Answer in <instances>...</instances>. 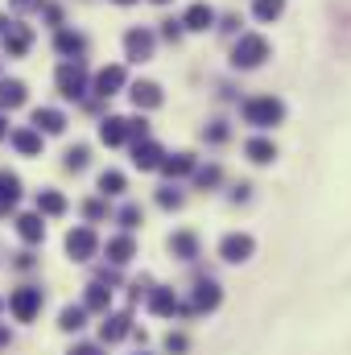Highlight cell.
I'll return each mask as SVG.
<instances>
[{
	"label": "cell",
	"mask_w": 351,
	"mask_h": 355,
	"mask_svg": "<svg viewBox=\"0 0 351 355\" xmlns=\"http://www.w3.org/2000/svg\"><path fill=\"white\" fill-rule=\"evenodd\" d=\"M99 141H103V145H124V141H128V120H124V116H108V120L99 124Z\"/></svg>",
	"instance_id": "9c48e42d"
},
{
	"label": "cell",
	"mask_w": 351,
	"mask_h": 355,
	"mask_svg": "<svg viewBox=\"0 0 351 355\" xmlns=\"http://www.w3.org/2000/svg\"><path fill=\"white\" fill-rule=\"evenodd\" d=\"M66 211V199L58 190H41L37 194V215H62Z\"/></svg>",
	"instance_id": "7402d4cb"
},
{
	"label": "cell",
	"mask_w": 351,
	"mask_h": 355,
	"mask_svg": "<svg viewBox=\"0 0 351 355\" xmlns=\"http://www.w3.org/2000/svg\"><path fill=\"white\" fill-rule=\"evenodd\" d=\"M58 327H62V331H83V327H87V310H83V306H66L62 318H58Z\"/></svg>",
	"instance_id": "d4e9b609"
},
{
	"label": "cell",
	"mask_w": 351,
	"mask_h": 355,
	"mask_svg": "<svg viewBox=\"0 0 351 355\" xmlns=\"http://www.w3.org/2000/svg\"><path fill=\"white\" fill-rule=\"evenodd\" d=\"M17 199H21V178L4 170V174H0V207H12Z\"/></svg>",
	"instance_id": "603a6c76"
},
{
	"label": "cell",
	"mask_w": 351,
	"mask_h": 355,
	"mask_svg": "<svg viewBox=\"0 0 351 355\" xmlns=\"http://www.w3.org/2000/svg\"><path fill=\"white\" fill-rule=\"evenodd\" d=\"M252 248H257V244H252V236H240V232H236V236H223L219 256H223L228 265H240V261H248V256H252Z\"/></svg>",
	"instance_id": "5b68a950"
},
{
	"label": "cell",
	"mask_w": 351,
	"mask_h": 355,
	"mask_svg": "<svg viewBox=\"0 0 351 355\" xmlns=\"http://www.w3.org/2000/svg\"><path fill=\"white\" fill-rule=\"evenodd\" d=\"M33 124H37V132H62L66 128V116L54 112V108H37L33 112Z\"/></svg>",
	"instance_id": "9a60e30c"
},
{
	"label": "cell",
	"mask_w": 351,
	"mask_h": 355,
	"mask_svg": "<svg viewBox=\"0 0 351 355\" xmlns=\"http://www.w3.org/2000/svg\"><path fill=\"white\" fill-rule=\"evenodd\" d=\"M8 310H12V318H17V323H33V318H37V310H41V290H33V285L12 290Z\"/></svg>",
	"instance_id": "3957f363"
},
{
	"label": "cell",
	"mask_w": 351,
	"mask_h": 355,
	"mask_svg": "<svg viewBox=\"0 0 351 355\" xmlns=\"http://www.w3.org/2000/svg\"><path fill=\"white\" fill-rule=\"evenodd\" d=\"M281 116H285V103H281L277 95H261V99H248V103H244V120L257 124V128H269V124H277Z\"/></svg>",
	"instance_id": "7a4b0ae2"
},
{
	"label": "cell",
	"mask_w": 351,
	"mask_h": 355,
	"mask_svg": "<svg viewBox=\"0 0 351 355\" xmlns=\"http://www.w3.org/2000/svg\"><path fill=\"white\" fill-rule=\"evenodd\" d=\"M87 157H91V149H87V145H74V149L66 153V170H83Z\"/></svg>",
	"instance_id": "1f68e13d"
},
{
	"label": "cell",
	"mask_w": 351,
	"mask_h": 355,
	"mask_svg": "<svg viewBox=\"0 0 351 355\" xmlns=\"http://www.w3.org/2000/svg\"><path fill=\"white\" fill-rule=\"evenodd\" d=\"M178 33H182V21H166V37L178 41Z\"/></svg>",
	"instance_id": "74e56055"
},
{
	"label": "cell",
	"mask_w": 351,
	"mask_h": 355,
	"mask_svg": "<svg viewBox=\"0 0 351 355\" xmlns=\"http://www.w3.org/2000/svg\"><path fill=\"white\" fill-rule=\"evenodd\" d=\"M83 211H87V219H103V215H108V207H103L99 199H95V203H87Z\"/></svg>",
	"instance_id": "8d00e7d4"
},
{
	"label": "cell",
	"mask_w": 351,
	"mask_h": 355,
	"mask_svg": "<svg viewBox=\"0 0 351 355\" xmlns=\"http://www.w3.org/2000/svg\"><path fill=\"white\" fill-rule=\"evenodd\" d=\"M108 302H112V294L95 281V285H87V310H108Z\"/></svg>",
	"instance_id": "4dcf8cb0"
},
{
	"label": "cell",
	"mask_w": 351,
	"mask_h": 355,
	"mask_svg": "<svg viewBox=\"0 0 351 355\" xmlns=\"http://www.w3.org/2000/svg\"><path fill=\"white\" fill-rule=\"evenodd\" d=\"M157 4H166V0H157Z\"/></svg>",
	"instance_id": "f6af8a7d"
},
{
	"label": "cell",
	"mask_w": 351,
	"mask_h": 355,
	"mask_svg": "<svg viewBox=\"0 0 351 355\" xmlns=\"http://www.w3.org/2000/svg\"><path fill=\"white\" fill-rule=\"evenodd\" d=\"M58 91H62L66 99H79V95L87 91V70H83V62L58 66Z\"/></svg>",
	"instance_id": "277c9868"
},
{
	"label": "cell",
	"mask_w": 351,
	"mask_h": 355,
	"mask_svg": "<svg viewBox=\"0 0 351 355\" xmlns=\"http://www.w3.org/2000/svg\"><path fill=\"white\" fill-rule=\"evenodd\" d=\"M66 252H70L74 261H91V256H95V232H91V227H74V232L66 236Z\"/></svg>",
	"instance_id": "8992f818"
},
{
	"label": "cell",
	"mask_w": 351,
	"mask_h": 355,
	"mask_svg": "<svg viewBox=\"0 0 351 355\" xmlns=\"http://www.w3.org/2000/svg\"><path fill=\"white\" fill-rule=\"evenodd\" d=\"M132 165H137V170H157V165H161V149H157L153 141H137V149H132Z\"/></svg>",
	"instance_id": "8fae6325"
},
{
	"label": "cell",
	"mask_w": 351,
	"mask_h": 355,
	"mask_svg": "<svg viewBox=\"0 0 351 355\" xmlns=\"http://www.w3.org/2000/svg\"><path fill=\"white\" fill-rule=\"evenodd\" d=\"M157 203H161V207H182V194H178L174 186H166V190L157 194Z\"/></svg>",
	"instance_id": "d6a6232c"
},
{
	"label": "cell",
	"mask_w": 351,
	"mask_h": 355,
	"mask_svg": "<svg viewBox=\"0 0 351 355\" xmlns=\"http://www.w3.org/2000/svg\"><path fill=\"white\" fill-rule=\"evenodd\" d=\"M29 41H33V33H29L25 25H8V29H4V50H8L12 58H21V54L29 50Z\"/></svg>",
	"instance_id": "30bf717a"
},
{
	"label": "cell",
	"mask_w": 351,
	"mask_h": 355,
	"mask_svg": "<svg viewBox=\"0 0 351 355\" xmlns=\"http://www.w3.org/2000/svg\"><path fill=\"white\" fill-rule=\"evenodd\" d=\"M252 12H257L261 21H277V17L285 12V0H257V4H252Z\"/></svg>",
	"instance_id": "f1b7e54d"
},
{
	"label": "cell",
	"mask_w": 351,
	"mask_h": 355,
	"mask_svg": "<svg viewBox=\"0 0 351 355\" xmlns=\"http://www.w3.org/2000/svg\"><path fill=\"white\" fill-rule=\"evenodd\" d=\"M99 194H124V174L103 170V174H99Z\"/></svg>",
	"instance_id": "83f0119b"
},
{
	"label": "cell",
	"mask_w": 351,
	"mask_h": 355,
	"mask_svg": "<svg viewBox=\"0 0 351 355\" xmlns=\"http://www.w3.org/2000/svg\"><path fill=\"white\" fill-rule=\"evenodd\" d=\"M17 232H21V240L37 244V240L46 236V223H41V215H21V219H17Z\"/></svg>",
	"instance_id": "ffe728a7"
},
{
	"label": "cell",
	"mask_w": 351,
	"mask_h": 355,
	"mask_svg": "<svg viewBox=\"0 0 351 355\" xmlns=\"http://www.w3.org/2000/svg\"><path fill=\"white\" fill-rule=\"evenodd\" d=\"M108 256H112L116 265H124V261L132 256V240H128V236H116V240L108 244Z\"/></svg>",
	"instance_id": "f546056e"
},
{
	"label": "cell",
	"mask_w": 351,
	"mask_h": 355,
	"mask_svg": "<svg viewBox=\"0 0 351 355\" xmlns=\"http://www.w3.org/2000/svg\"><path fill=\"white\" fill-rule=\"evenodd\" d=\"M54 45H58L62 54H83V37H79V33H70V29H58Z\"/></svg>",
	"instance_id": "4316f807"
},
{
	"label": "cell",
	"mask_w": 351,
	"mask_h": 355,
	"mask_svg": "<svg viewBox=\"0 0 351 355\" xmlns=\"http://www.w3.org/2000/svg\"><path fill=\"white\" fill-rule=\"evenodd\" d=\"M186 347H190V343H186V335H170V339H166V352H170V355H182Z\"/></svg>",
	"instance_id": "836d02e7"
},
{
	"label": "cell",
	"mask_w": 351,
	"mask_h": 355,
	"mask_svg": "<svg viewBox=\"0 0 351 355\" xmlns=\"http://www.w3.org/2000/svg\"><path fill=\"white\" fill-rule=\"evenodd\" d=\"M12 4H17V8H29V4H37V0H12Z\"/></svg>",
	"instance_id": "60d3db41"
},
{
	"label": "cell",
	"mask_w": 351,
	"mask_h": 355,
	"mask_svg": "<svg viewBox=\"0 0 351 355\" xmlns=\"http://www.w3.org/2000/svg\"><path fill=\"white\" fill-rule=\"evenodd\" d=\"M120 87H124V66H103V70L95 74V95L108 99V95H116Z\"/></svg>",
	"instance_id": "ba28073f"
},
{
	"label": "cell",
	"mask_w": 351,
	"mask_h": 355,
	"mask_svg": "<svg viewBox=\"0 0 351 355\" xmlns=\"http://www.w3.org/2000/svg\"><path fill=\"white\" fill-rule=\"evenodd\" d=\"M269 58V41L261 37V33H244L240 41H236V50H232V66H240V70H252V66H261Z\"/></svg>",
	"instance_id": "6da1fadb"
},
{
	"label": "cell",
	"mask_w": 351,
	"mask_h": 355,
	"mask_svg": "<svg viewBox=\"0 0 351 355\" xmlns=\"http://www.w3.org/2000/svg\"><path fill=\"white\" fill-rule=\"evenodd\" d=\"M182 25L186 29H207V25H215V8L211 4H190L186 17H182Z\"/></svg>",
	"instance_id": "5bb4252c"
},
{
	"label": "cell",
	"mask_w": 351,
	"mask_h": 355,
	"mask_svg": "<svg viewBox=\"0 0 351 355\" xmlns=\"http://www.w3.org/2000/svg\"><path fill=\"white\" fill-rule=\"evenodd\" d=\"M207 136H211V141H223V136H228V128H223V124H211V128H207Z\"/></svg>",
	"instance_id": "ab89813d"
},
{
	"label": "cell",
	"mask_w": 351,
	"mask_h": 355,
	"mask_svg": "<svg viewBox=\"0 0 351 355\" xmlns=\"http://www.w3.org/2000/svg\"><path fill=\"white\" fill-rule=\"evenodd\" d=\"M4 132H8V124H4V120H0V136H4Z\"/></svg>",
	"instance_id": "7bdbcfd3"
},
{
	"label": "cell",
	"mask_w": 351,
	"mask_h": 355,
	"mask_svg": "<svg viewBox=\"0 0 351 355\" xmlns=\"http://www.w3.org/2000/svg\"><path fill=\"white\" fill-rule=\"evenodd\" d=\"M149 310H153V314H174V310H178V298H174V290H153V298H149Z\"/></svg>",
	"instance_id": "cb8c5ba5"
},
{
	"label": "cell",
	"mask_w": 351,
	"mask_h": 355,
	"mask_svg": "<svg viewBox=\"0 0 351 355\" xmlns=\"http://www.w3.org/2000/svg\"><path fill=\"white\" fill-rule=\"evenodd\" d=\"M120 223H124V227H137V223H141V207H124V211H120Z\"/></svg>",
	"instance_id": "e575fe53"
},
{
	"label": "cell",
	"mask_w": 351,
	"mask_h": 355,
	"mask_svg": "<svg viewBox=\"0 0 351 355\" xmlns=\"http://www.w3.org/2000/svg\"><path fill=\"white\" fill-rule=\"evenodd\" d=\"M219 285L215 281H199V290H194V302H190V310H215L219 306Z\"/></svg>",
	"instance_id": "4fadbf2b"
},
{
	"label": "cell",
	"mask_w": 351,
	"mask_h": 355,
	"mask_svg": "<svg viewBox=\"0 0 351 355\" xmlns=\"http://www.w3.org/2000/svg\"><path fill=\"white\" fill-rule=\"evenodd\" d=\"M21 103H25V83H21V79H4V83H0V108L12 112V108H21Z\"/></svg>",
	"instance_id": "2e32d148"
},
{
	"label": "cell",
	"mask_w": 351,
	"mask_h": 355,
	"mask_svg": "<svg viewBox=\"0 0 351 355\" xmlns=\"http://www.w3.org/2000/svg\"><path fill=\"white\" fill-rule=\"evenodd\" d=\"M70 355H103V352H99L95 343H79V347H74V352H70Z\"/></svg>",
	"instance_id": "f35d334b"
},
{
	"label": "cell",
	"mask_w": 351,
	"mask_h": 355,
	"mask_svg": "<svg viewBox=\"0 0 351 355\" xmlns=\"http://www.w3.org/2000/svg\"><path fill=\"white\" fill-rule=\"evenodd\" d=\"M199 182H203V186H215V182H219V170H215V165L199 170Z\"/></svg>",
	"instance_id": "d590c367"
},
{
	"label": "cell",
	"mask_w": 351,
	"mask_h": 355,
	"mask_svg": "<svg viewBox=\"0 0 351 355\" xmlns=\"http://www.w3.org/2000/svg\"><path fill=\"white\" fill-rule=\"evenodd\" d=\"M116 4H132V0H116Z\"/></svg>",
	"instance_id": "ee69618b"
},
{
	"label": "cell",
	"mask_w": 351,
	"mask_h": 355,
	"mask_svg": "<svg viewBox=\"0 0 351 355\" xmlns=\"http://www.w3.org/2000/svg\"><path fill=\"white\" fill-rule=\"evenodd\" d=\"M170 248H174V252H178V256H182V261H190V256H194V252H199V240H194V236H190V232H178V236H174V240H170Z\"/></svg>",
	"instance_id": "484cf974"
},
{
	"label": "cell",
	"mask_w": 351,
	"mask_h": 355,
	"mask_svg": "<svg viewBox=\"0 0 351 355\" xmlns=\"http://www.w3.org/2000/svg\"><path fill=\"white\" fill-rule=\"evenodd\" d=\"M132 103L137 108H157L161 103V87L157 83H137L132 87Z\"/></svg>",
	"instance_id": "e0dca14e"
},
{
	"label": "cell",
	"mask_w": 351,
	"mask_h": 355,
	"mask_svg": "<svg viewBox=\"0 0 351 355\" xmlns=\"http://www.w3.org/2000/svg\"><path fill=\"white\" fill-rule=\"evenodd\" d=\"M12 145H17V153H25V157L41 153V136H37L33 128H21V132H12Z\"/></svg>",
	"instance_id": "44dd1931"
},
{
	"label": "cell",
	"mask_w": 351,
	"mask_h": 355,
	"mask_svg": "<svg viewBox=\"0 0 351 355\" xmlns=\"http://www.w3.org/2000/svg\"><path fill=\"white\" fill-rule=\"evenodd\" d=\"M4 343H8V327H0V347H4Z\"/></svg>",
	"instance_id": "b9f144b4"
},
{
	"label": "cell",
	"mask_w": 351,
	"mask_h": 355,
	"mask_svg": "<svg viewBox=\"0 0 351 355\" xmlns=\"http://www.w3.org/2000/svg\"><path fill=\"white\" fill-rule=\"evenodd\" d=\"M244 153H248L257 165H265V161H273V157H277V145H273V141H265V136H257V141H248V145H244Z\"/></svg>",
	"instance_id": "ac0fdd59"
},
{
	"label": "cell",
	"mask_w": 351,
	"mask_h": 355,
	"mask_svg": "<svg viewBox=\"0 0 351 355\" xmlns=\"http://www.w3.org/2000/svg\"><path fill=\"white\" fill-rule=\"evenodd\" d=\"M157 170H166L170 178H182V174H190L194 170V157L190 153H174V157H161V165Z\"/></svg>",
	"instance_id": "d6986e66"
},
{
	"label": "cell",
	"mask_w": 351,
	"mask_h": 355,
	"mask_svg": "<svg viewBox=\"0 0 351 355\" xmlns=\"http://www.w3.org/2000/svg\"><path fill=\"white\" fill-rule=\"evenodd\" d=\"M124 50H128V58L145 62V58L153 54V33H149V29H128V33H124Z\"/></svg>",
	"instance_id": "52a82bcc"
},
{
	"label": "cell",
	"mask_w": 351,
	"mask_h": 355,
	"mask_svg": "<svg viewBox=\"0 0 351 355\" xmlns=\"http://www.w3.org/2000/svg\"><path fill=\"white\" fill-rule=\"evenodd\" d=\"M128 323H132L128 314H108V318H103V327H99V339H103V343H116V339H124V335L132 331Z\"/></svg>",
	"instance_id": "7c38bea8"
}]
</instances>
